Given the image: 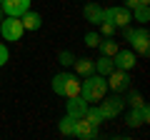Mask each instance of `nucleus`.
I'll return each mask as SVG.
<instances>
[{
  "instance_id": "9b49d317",
  "label": "nucleus",
  "mask_w": 150,
  "mask_h": 140,
  "mask_svg": "<svg viewBox=\"0 0 150 140\" xmlns=\"http://www.w3.org/2000/svg\"><path fill=\"white\" fill-rule=\"evenodd\" d=\"M148 123V105H138V108H133V113L128 115V125L130 128H138V125H145Z\"/></svg>"
},
{
  "instance_id": "cd10ccee",
  "label": "nucleus",
  "mask_w": 150,
  "mask_h": 140,
  "mask_svg": "<svg viewBox=\"0 0 150 140\" xmlns=\"http://www.w3.org/2000/svg\"><path fill=\"white\" fill-rule=\"evenodd\" d=\"M140 5H150V0H140Z\"/></svg>"
},
{
  "instance_id": "4be33fe9",
  "label": "nucleus",
  "mask_w": 150,
  "mask_h": 140,
  "mask_svg": "<svg viewBox=\"0 0 150 140\" xmlns=\"http://www.w3.org/2000/svg\"><path fill=\"white\" fill-rule=\"evenodd\" d=\"M98 25H100V33H103V35H108V38H110V35H115V25H112V23L100 20Z\"/></svg>"
},
{
  "instance_id": "4468645a",
  "label": "nucleus",
  "mask_w": 150,
  "mask_h": 140,
  "mask_svg": "<svg viewBox=\"0 0 150 140\" xmlns=\"http://www.w3.org/2000/svg\"><path fill=\"white\" fill-rule=\"evenodd\" d=\"M83 15H85V20H88V23H95V25H98V23L103 20V8H100V5H95V3H88L85 10H83Z\"/></svg>"
},
{
  "instance_id": "f03ea898",
  "label": "nucleus",
  "mask_w": 150,
  "mask_h": 140,
  "mask_svg": "<svg viewBox=\"0 0 150 140\" xmlns=\"http://www.w3.org/2000/svg\"><path fill=\"white\" fill-rule=\"evenodd\" d=\"M103 20L112 23L115 28H128L133 23V10H128L125 5H112L108 10H103Z\"/></svg>"
},
{
  "instance_id": "5701e85b",
  "label": "nucleus",
  "mask_w": 150,
  "mask_h": 140,
  "mask_svg": "<svg viewBox=\"0 0 150 140\" xmlns=\"http://www.w3.org/2000/svg\"><path fill=\"white\" fill-rule=\"evenodd\" d=\"M98 43H100V35H98V33H88L85 35V45L88 48H98Z\"/></svg>"
},
{
  "instance_id": "2eb2a0df",
  "label": "nucleus",
  "mask_w": 150,
  "mask_h": 140,
  "mask_svg": "<svg viewBox=\"0 0 150 140\" xmlns=\"http://www.w3.org/2000/svg\"><path fill=\"white\" fill-rule=\"evenodd\" d=\"M93 63H95V70H98V75H110L112 73V68H115V65H112V58H108V55H100V58L98 60H93Z\"/></svg>"
},
{
  "instance_id": "393cba45",
  "label": "nucleus",
  "mask_w": 150,
  "mask_h": 140,
  "mask_svg": "<svg viewBox=\"0 0 150 140\" xmlns=\"http://www.w3.org/2000/svg\"><path fill=\"white\" fill-rule=\"evenodd\" d=\"M60 60H63V65H73L75 63V58L70 53H60Z\"/></svg>"
},
{
  "instance_id": "a211bd4d",
  "label": "nucleus",
  "mask_w": 150,
  "mask_h": 140,
  "mask_svg": "<svg viewBox=\"0 0 150 140\" xmlns=\"http://www.w3.org/2000/svg\"><path fill=\"white\" fill-rule=\"evenodd\" d=\"M83 118H85L88 123H93L95 128L103 123V115H100V110H98V108H90V105H88V110H85V115H83Z\"/></svg>"
},
{
  "instance_id": "39448f33",
  "label": "nucleus",
  "mask_w": 150,
  "mask_h": 140,
  "mask_svg": "<svg viewBox=\"0 0 150 140\" xmlns=\"http://www.w3.org/2000/svg\"><path fill=\"white\" fill-rule=\"evenodd\" d=\"M123 105H125V100L120 95H110V98H103V103L98 105V110H100L103 120H110V118H115V115H120Z\"/></svg>"
},
{
  "instance_id": "20e7f679",
  "label": "nucleus",
  "mask_w": 150,
  "mask_h": 140,
  "mask_svg": "<svg viewBox=\"0 0 150 140\" xmlns=\"http://www.w3.org/2000/svg\"><path fill=\"white\" fill-rule=\"evenodd\" d=\"M125 38L130 40V45H133V53L138 55H148L150 53V35L145 28H140V30H125Z\"/></svg>"
},
{
  "instance_id": "f257e3e1",
  "label": "nucleus",
  "mask_w": 150,
  "mask_h": 140,
  "mask_svg": "<svg viewBox=\"0 0 150 140\" xmlns=\"http://www.w3.org/2000/svg\"><path fill=\"white\" fill-rule=\"evenodd\" d=\"M110 90L108 88V80H105V75H85V80L80 83V98L85 103H98V100H103L105 98V93Z\"/></svg>"
},
{
  "instance_id": "dca6fc26",
  "label": "nucleus",
  "mask_w": 150,
  "mask_h": 140,
  "mask_svg": "<svg viewBox=\"0 0 150 140\" xmlns=\"http://www.w3.org/2000/svg\"><path fill=\"white\" fill-rule=\"evenodd\" d=\"M75 73H78V75H90V73H95V63H93L90 58H80V60H75Z\"/></svg>"
},
{
  "instance_id": "f3484780",
  "label": "nucleus",
  "mask_w": 150,
  "mask_h": 140,
  "mask_svg": "<svg viewBox=\"0 0 150 140\" xmlns=\"http://www.w3.org/2000/svg\"><path fill=\"white\" fill-rule=\"evenodd\" d=\"M98 48H100V53L103 55H108V58H112V55L118 53V45H115V40H100V43H98Z\"/></svg>"
},
{
  "instance_id": "0eeeda50",
  "label": "nucleus",
  "mask_w": 150,
  "mask_h": 140,
  "mask_svg": "<svg viewBox=\"0 0 150 140\" xmlns=\"http://www.w3.org/2000/svg\"><path fill=\"white\" fill-rule=\"evenodd\" d=\"M0 10L5 15L20 18L25 10H30V0H0Z\"/></svg>"
},
{
  "instance_id": "c85d7f7f",
  "label": "nucleus",
  "mask_w": 150,
  "mask_h": 140,
  "mask_svg": "<svg viewBox=\"0 0 150 140\" xmlns=\"http://www.w3.org/2000/svg\"><path fill=\"white\" fill-rule=\"evenodd\" d=\"M0 20H3V10H0Z\"/></svg>"
},
{
  "instance_id": "412c9836",
  "label": "nucleus",
  "mask_w": 150,
  "mask_h": 140,
  "mask_svg": "<svg viewBox=\"0 0 150 140\" xmlns=\"http://www.w3.org/2000/svg\"><path fill=\"white\" fill-rule=\"evenodd\" d=\"M133 10H135V18H138L140 23H148V18H150L148 5H138V8H133Z\"/></svg>"
},
{
  "instance_id": "6ab92c4d",
  "label": "nucleus",
  "mask_w": 150,
  "mask_h": 140,
  "mask_svg": "<svg viewBox=\"0 0 150 140\" xmlns=\"http://www.w3.org/2000/svg\"><path fill=\"white\" fill-rule=\"evenodd\" d=\"M73 125H75V118L65 115V118L60 120V125H58V128H60V133H63V135H73Z\"/></svg>"
},
{
  "instance_id": "bb28decb",
  "label": "nucleus",
  "mask_w": 150,
  "mask_h": 140,
  "mask_svg": "<svg viewBox=\"0 0 150 140\" xmlns=\"http://www.w3.org/2000/svg\"><path fill=\"white\" fill-rule=\"evenodd\" d=\"M140 5V0H125V8L128 10H133V8H138Z\"/></svg>"
},
{
  "instance_id": "a878e982",
  "label": "nucleus",
  "mask_w": 150,
  "mask_h": 140,
  "mask_svg": "<svg viewBox=\"0 0 150 140\" xmlns=\"http://www.w3.org/2000/svg\"><path fill=\"white\" fill-rule=\"evenodd\" d=\"M130 105H133V108L143 105V98H140V95H135V93H133V98H130Z\"/></svg>"
},
{
  "instance_id": "f8f14e48",
  "label": "nucleus",
  "mask_w": 150,
  "mask_h": 140,
  "mask_svg": "<svg viewBox=\"0 0 150 140\" xmlns=\"http://www.w3.org/2000/svg\"><path fill=\"white\" fill-rule=\"evenodd\" d=\"M20 23H23L25 30H38V28L43 25V18L38 15V13H33V10H25V13L20 15Z\"/></svg>"
},
{
  "instance_id": "7ed1b4c3",
  "label": "nucleus",
  "mask_w": 150,
  "mask_h": 140,
  "mask_svg": "<svg viewBox=\"0 0 150 140\" xmlns=\"http://www.w3.org/2000/svg\"><path fill=\"white\" fill-rule=\"evenodd\" d=\"M23 33H25V28H23L20 18L8 15L5 20H0V35H3L8 43H18V40L23 38Z\"/></svg>"
},
{
  "instance_id": "1a4fd4ad",
  "label": "nucleus",
  "mask_w": 150,
  "mask_h": 140,
  "mask_svg": "<svg viewBox=\"0 0 150 140\" xmlns=\"http://www.w3.org/2000/svg\"><path fill=\"white\" fill-rule=\"evenodd\" d=\"M112 65L120 68V70H133L135 68V53L133 50H120L118 48V53L112 55Z\"/></svg>"
},
{
  "instance_id": "6e6552de",
  "label": "nucleus",
  "mask_w": 150,
  "mask_h": 140,
  "mask_svg": "<svg viewBox=\"0 0 150 140\" xmlns=\"http://www.w3.org/2000/svg\"><path fill=\"white\" fill-rule=\"evenodd\" d=\"M73 135H75V138H83V140H93V138L98 135V128H95L93 123H88L85 118H75Z\"/></svg>"
},
{
  "instance_id": "b1692460",
  "label": "nucleus",
  "mask_w": 150,
  "mask_h": 140,
  "mask_svg": "<svg viewBox=\"0 0 150 140\" xmlns=\"http://www.w3.org/2000/svg\"><path fill=\"white\" fill-rule=\"evenodd\" d=\"M5 63H8V48H5L3 43H0V68H3Z\"/></svg>"
},
{
  "instance_id": "9d476101",
  "label": "nucleus",
  "mask_w": 150,
  "mask_h": 140,
  "mask_svg": "<svg viewBox=\"0 0 150 140\" xmlns=\"http://www.w3.org/2000/svg\"><path fill=\"white\" fill-rule=\"evenodd\" d=\"M88 110V103L83 100L80 95H75V98H68V115L70 118H83Z\"/></svg>"
},
{
  "instance_id": "aec40b11",
  "label": "nucleus",
  "mask_w": 150,
  "mask_h": 140,
  "mask_svg": "<svg viewBox=\"0 0 150 140\" xmlns=\"http://www.w3.org/2000/svg\"><path fill=\"white\" fill-rule=\"evenodd\" d=\"M65 78H68V73H58V75L53 78V90H55V95H63V83H65Z\"/></svg>"
},
{
  "instance_id": "423d86ee",
  "label": "nucleus",
  "mask_w": 150,
  "mask_h": 140,
  "mask_svg": "<svg viewBox=\"0 0 150 140\" xmlns=\"http://www.w3.org/2000/svg\"><path fill=\"white\" fill-rule=\"evenodd\" d=\"M108 80V88H112L115 93L125 90V88L130 85V75H128V70H120V68H112V73L105 78Z\"/></svg>"
},
{
  "instance_id": "ddd939ff",
  "label": "nucleus",
  "mask_w": 150,
  "mask_h": 140,
  "mask_svg": "<svg viewBox=\"0 0 150 140\" xmlns=\"http://www.w3.org/2000/svg\"><path fill=\"white\" fill-rule=\"evenodd\" d=\"M63 95L65 98L80 95V80H78L75 75H70V73H68V78H65V83H63Z\"/></svg>"
}]
</instances>
